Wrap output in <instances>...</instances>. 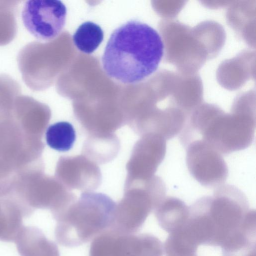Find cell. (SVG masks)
I'll return each mask as SVG.
<instances>
[{
  "label": "cell",
  "mask_w": 256,
  "mask_h": 256,
  "mask_svg": "<svg viewBox=\"0 0 256 256\" xmlns=\"http://www.w3.org/2000/svg\"><path fill=\"white\" fill-rule=\"evenodd\" d=\"M22 213L14 208H0V240L14 242L24 226Z\"/></svg>",
  "instance_id": "2e32d148"
},
{
  "label": "cell",
  "mask_w": 256,
  "mask_h": 256,
  "mask_svg": "<svg viewBox=\"0 0 256 256\" xmlns=\"http://www.w3.org/2000/svg\"><path fill=\"white\" fill-rule=\"evenodd\" d=\"M66 8L60 0H30L24 4L22 16L26 29L38 40H50L63 29Z\"/></svg>",
  "instance_id": "52a82bcc"
},
{
  "label": "cell",
  "mask_w": 256,
  "mask_h": 256,
  "mask_svg": "<svg viewBox=\"0 0 256 256\" xmlns=\"http://www.w3.org/2000/svg\"><path fill=\"white\" fill-rule=\"evenodd\" d=\"M18 2L16 0H0V46L10 43L16 36V10Z\"/></svg>",
  "instance_id": "9a60e30c"
},
{
  "label": "cell",
  "mask_w": 256,
  "mask_h": 256,
  "mask_svg": "<svg viewBox=\"0 0 256 256\" xmlns=\"http://www.w3.org/2000/svg\"><path fill=\"white\" fill-rule=\"evenodd\" d=\"M46 138L48 145L52 148L66 152L72 148L76 140V133L71 124L59 122L49 126Z\"/></svg>",
  "instance_id": "5bb4252c"
},
{
  "label": "cell",
  "mask_w": 256,
  "mask_h": 256,
  "mask_svg": "<svg viewBox=\"0 0 256 256\" xmlns=\"http://www.w3.org/2000/svg\"><path fill=\"white\" fill-rule=\"evenodd\" d=\"M186 164L192 176L201 185L216 188L224 184L228 174L222 154L201 140H195L184 146Z\"/></svg>",
  "instance_id": "8992f818"
},
{
  "label": "cell",
  "mask_w": 256,
  "mask_h": 256,
  "mask_svg": "<svg viewBox=\"0 0 256 256\" xmlns=\"http://www.w3.org/2000/svg\"><path fill=\"white\" fill-rule=\"evenodd\" d=\"M122 198L116 204L110 230L121 234H134L166 196V187L157 176L124 186Z\"/></svg>",
  "instance_id": "277c9868"
},
{
  "label": "cell",
  "mask_w": 256,
  "mask_h": 256,
  "mask_svg": "<svg viewBox=\"0 0 256 256\" xmlns=\"http://www.w3.org/2000/svg\"><path fill=\"white\" fill-rule=\"evenodd\" d=\"M56 173L60 182L68 190L93 192L102 182L100 168L84 155L62 156Z\"/></svg>",
  "instance_id": "9c48e42d"
},
{
  "label": "cell",
  "mask_w": 256,
  "mask_h": 256,
  "mask_svg": "<svg viewBox=\"0 0 256 256\" xmlns=\"http://www.w3.org/2000/svg\"><path fill=\"white\" fill-rule=\"evenodd\" d=\"M222 256H256V246L232 252H222Z\"/></svg>",
  "instance_id": "e0dca14e"
},
{
  "label": "cell",
  "mask_w": 256,
  "mask_h": 256,
  "mask_svg": "<svg viewBox=\"0 0 256 256\" xmlns=\"http://www.w3.org/2000/svg\"><path fill=\"white\" fill-rule=\"evenodd\" d=\"M104 39V32L100 26L92 22L82 24L73 35L76 46L81 52L90 54L99 46Z\"/></svg>",
  "instance_id": "4fadbf2b"
},
{
  "label": "cell",
  "mask_w": 256,
  "mask_h": 256,
  "mask_svg": "<svg viewBox=\"0 0 256 256\" xmlns=\"http://www.w3.org/2000/svg\"><path fill=\"white\" fill-rule=\"evenodd\" d=\"M120 142L114 134H90L85 141L83 155L96 164H104L118 154Z\"/></svg>",
  "instance_id": "7c38bea8"
},
{
  "label": "cell",
  "mask_w": 256,
  "mask_h": 256,
  "mask_svg": "<svg viewBox=\"0 0 256 256\" xmlns=\"http://www.w3.org/2000/svg\"><path fill=\"white\" fill-rule=\"evenodd\" d=\"M116 203L108 196L82 192L54 220L58 242L68 248L79 246L110 228Z\"/></svg>",
  "instance_id": "3957f363"
},
{
  "label": "cell",
  "mask_w": 256,
  "mask_h": 256,
  "mask_svg": "<svg viewBox=\"0 0 256 256\" xmlns=\"http://www.w3.org/2000/svg\"><path fill=\"white\" fill-rule=\"evenodd\" d=\"M154 210L160 226L169 234L181 228L190 214V208L181 200L172 196H165Z\"/></svg>",
  "instance_id": "8fae6325"
},
{
  "label": "cell",
  "mask_w": 256,
  "mask_h": 256,
  "mask_svg": "<svg viewBox=\"0 0 256 256\" xmlns=\"http://www.w3.org/2000/svg\"><path fill=\"white\" fill-rule=\"evenodd\" d=\"M166 151V140L162 136L154 134L141 136L134 145L126 164L124 185L145 180L154 176Z\"/></svg>",
  "instance_id": "ba28073f"
},
{
  "label": "cell",
  "mask_w": 256,
  "mask_h": 256,
  "mask_svg": "<svg viewBox=\"0 0 256 256\" xmlns=\"http://www.w3.org/2000/svg\"><path fill=\"white\" fill-rule=\"evenodd\" d=\"M14 242L20 256H60L55 242L36 226H24Z\"/></svg>",
  "instance_id": "30bf717a"
},
{
  "label": "cell",
  "mask_w": 256,
  "mask_h": 256,
  "mask_svg": "<svg viewBox=\"0 0 256 256\" xmlns=\"http://www.w3.org/2000/svg\"><path fill=\"white\" fill-rule=\"evenodd\" d=\"M158 32L144 22L132 20L111 34L102 58L110 78L124 84L138 82L158 70L164 54Z\"/></svg>",
  "instance_id": "6da1fadb"
},
{
  "label": "cell",
  "mask_w": 256,
  "mask_h": 256,
  "mask_svg": "<svg viewBox=\"0 0 256 256\" xmlns=\"http://www.w3.org/2000/svg\"><path fill=\"white\" fill-rule=\"evenodd\" d=\"M255 106L239 101L230 114L210 104L198 107L190 116L182 130L188 144L202 140L222 154L246 148L252 143L256 130Z\"/></svg>",
  "instance_id": "7a4b0ae2"
},
{
  "label": "cell",
  "mask_w": 256,
  "mask_h": 256,
  "mask_svg": "<svg viewBox=\"0 0 256 256\" xmlns=\"http://www.w3.org/2000/svg\"><path fill=\"white\" fill-rule=\"evenodd\" d=\"M207 196L208 212L214 231V246L222 248L236 236L256 230L245 223L250 210L244 194L237 187L222 184Z\"/></svg>",
  "instance_id": "5b68a950"
}]
</instances>
